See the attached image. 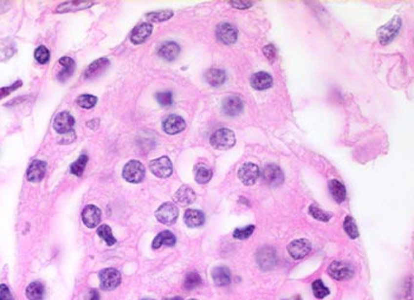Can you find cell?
<instances>
[{
    "label": "cell",
    "instance_id": "cell-1",
    "mask_svg": "<svg viewBox=\"0 0 414 300\" xmlns=\"http://www.w3.org/2000/svg\"><path fill=\"white\" fill-rule=\"evenodd\" d=\"M209 142H211L212 147H214L215 149L228 150L232 148L234 143H236V136H234V132L231 129L222 128V129H218L217 131L212 134Z\"/></svg>",
    "mask_w": 414,
    "mask_h": 300
},
{
    "label": "cell",
    "instance_id": "cell-2",
    "mask_svg": "<svg viewBox=\"0 0 414 300\" xmlns=\"http://www.w3.org/2000/svg\"><path fill=\"white\" fill-rule=\"evenodd\" d=\"M400 27H401V19H400L399 17H394L387 24H385L384 26L380 27V29L377 30V38H379L380 43H381L382 45L390 44L399 33Z\"/></svg>",
    "mask_w": 414,
    "mask_h": 300
},
{
    "label": "cell",
    "instance_id": "cell-3",
    "mask_svg": "<svg viewBox=\"0 0 414 300\" xmlns=\"http://www.w3.org/2000/svg\"><path fill=\"white\" fill-rule=\"evenodd\" d=\"M145 174H146V169L144 165L136 160L129 161L124 166L122 173L123 179L130 183H140L145 179Z\"/></svg>",
    "mask_w": 414,
    "mask_h": 300
},
{
    "label": "cell",
    "instance_id": "cell-4",
    "mask_svg": "<svg viewBox=\"0 0 414 300\" xmlns=\"http://www.w3.org/2000/svg\"><path fill=\"white\" fill-rule=\"evenodd\" d=\"M150 171L160 179H167L173 173V165L167 156L155 158L149 163Z\"/></svg>",
    "mask_w": 414,
    "mask_h": 300
},
{
    "label": "cell",
    "instance_id": "cell-5",
    "mask_svg": "<svg viewBox=\"0 0 414 300\" xmlns=\"http://www.w3.org/2000/svg\"><path fill=\"white\" fill-rule=\"evenodd\" d=\"M179 215L178 207L172 202H166V204L161 205L155 212V216L158 221H160L164 225H172L177 221Z\"/></svg>",
    "mask_w": 414,
    "mask_h": 300
},
{
    "label": "cell",
    "instance_id": "cell-6",
    "mask_svg": "<svg viewBox=\"0 0 414 300\" xmlns=\"http://www.w3.org/2000/svg\"><path fill=\"white\" fill-rule=\"evenodd\" d=\"M101 287L103 290H114L121 282V273L115 268H105L102 269L99 274Z\"/></svg>",
    "mask_w": 414,
    "mask_h": 300
},
{
    "label": "cell",
    "instance_id": "cell-7",
    "mask_svg": "<svg viewBox=\"0 0 414 300\" xmlns=\"http://www.w3.org/2000/svg\"><path fill=\"white\" fill-rule=\"evenodd\" d=\"M238 176H239L240 181L244 183L245 186H252L261 176V170L254 163L248 162L240 167L239 171H238Z\"/></svg>",
    "mask_w": 414,
    "mask_h": 300
},
{
    "label": "cell",
    "instance_id": "cell-8",
    "mask_svg": "<svg viewBox=\"0 0 414 300\" xmlns=\"http://www.w3.org/2000/svg\"><path fill=\"white\" fill-rule=\"evenodd\" d=\"M328 273L336 280H347L353 277L354 269L349 263L334 261L328 267Z\"/></svg>",
    "mask_w": 414,
    "mask_h": 300
},
{
    "label": "cell",
    "instance_id": "cell-9",
    "mask_svg": "<svg viewBox=\"0 0 414 300\" xmlns=\"http://www.w3.org/2000/svg\"><path fill=\"white\" fill-rule=\"evenodd\" d=\"M262 175H263V181L269 186H272V187L282 185L284 181L283 171H282V169L276 165H268L264 168V170H263Z\"/></svg>",
    "mask_w": 414,
    "mask_h": 300
},
{
    "label": "cell",
    "instance_id": "cell-10",
    "mask_svg": "<svg viewBox=\"0 0 414 300\" xmlns=\"http://www.w3.org/2000/svg\"><path fill=\"white\" fill-rule=\"evenodd\" d=\"M311 251V244L307 239H297L293 240L288 246V252L293 259H303Z\"/></svg>",
    "mask_w": 414,
    "mask_h": 300
},
{
    "label": "cell",
    "instance_id": "cell-11",
    "mask_svg": "<svg viewBox=\"0 0 414 300\" xmlns=\"http://www.w3.org/2000/svg\"><path fill=\"white\" fill-rule=\"evenodd\" d=\"M217 38L225 45H231L237 41L238 38V31L233 25L228 23H223L218 25L217 31H215Z\"/></svg>",
    "mask_w": 414,
    "mask_h": 300
},
{
    "label": "cell",
    "instance_id": "cell-12",
    "mask_svg": "<svg viewBox=\"0 0 414 300\" xmlns=\"http://www.w3.org/2000/svg\"><path fill=\"white\" fill-rule=\"evenodd\" d=\"M75 126V118L72 117L71 113L68 111H63L56 116L54 121V129L58 134H68L71 132L72 128Z\"/></svg>",
    "mask_w": 414,
    "mask_h": 300
},
{
    "label": "cell",
    "instance_id": "cell-13",
    "mask_svg": "<svg viewBox=\"0 0 414 300\" xmlns=\"http://www.w3.org/2000/svg\"><path fill=\"white\" fill-rule=\"evenodd\" d=\"M101 216H102L101 209L94 205L86 206L82 212V220L89 228H95V227L99 226L101 222Z\"/></svg>",
    "mask_w": 414,
    "mask_h": 300
},
{
    "label": "cell",
    "instance_id": "cell-14",
    "mask_svg": "<svg viewBox=\"0 0 414 300\" xmlns=\"http://www.w3.org/2000/svg\"><path fill=\"white\" fill-rule=\"evenodd\" d=\"M165 132L169 135H175L181 132L186 128V122L183 117L178 115H169L168 117L165 118L164 123H162Z\"/></svg>",
    "mask_w": 414,
    "mask_h": 300
},
{
    "label": "cell",
    "instance_id": "cell-15",
    "mask_svg": "<svg viewBox=\"0 0 414 300\" xmlns=\"http://www.w3.org/2000/svg\"><path fill=\"white\" fill-rule=\"evenodd\" d=\"M46 170V163L44 161L41 160H35L31 163L29 169H27L26 177L30 182L37 183L41 182L44 179V175H45Z\"/></svg>",
    "mask_w": 414,
    "mask_h": 300
},
{
    "label": "cell",
    "instance_id": "cell-16",
    "mask_svg": "<svg viewBox=\"0 0 414 300\" xmlns=\"http://www.w3.org/2000/svg\"><path fill=\"white\" fill-rule=\"evenodd\" d=\"M257 261L263 269H270L273 267L277 261L275 249L271 248V247H263L257 254Z\"/></svg>",
    "mask_w": 414,
    "mask_h": 300
},
{
    "label": "cell",
    "instance_id": "cell-17",
    "mask_svg": "<svg viewBox=\"0 0 414 300\" xmlns=\"http://www.w3.org/2000/svg\"><path fill=\"white\" fill-rule=\"evenodd\" d=\"M243 101L238 96H228L223 101V111L228 116H237L243 111Z\"/></svg>",
    "mask_w": 414,
    "mask_h": 300
},
{
    "label": "cell",
    "instance_id": "cell-18",
    "mask_svg": "<svg viewBox=\"0 0 414 300\" xmlns=\"http://www.w3.org/2000/svg\"><path fill=\"white\" fill-rule=\"evenodd\" d=\"M250 83H251V87L256 89V90H265V89L272 87L273 79L272 77L268 74V72L261 71L252 75V77H251L250 79Z\"/></svg>",
    "mask_w": 414,
    "mask_h": 300
},
{
    "label": "cell",
    "instance_id": "cell-19",
    "mask_svg": "<svg viewBox=\"0 0 414 300\" xmlns=\"http://www.w3.org/2000/svg\"><path fill=\"white\" fill-rule=\"evenodd\" d=\"M152 31H153V26L150 24L144 23L139 25V26L135 27V29L133 30V32H131V36H130L131 43L142 44L144 41H146L148 39V37H149L150 35H152Z\"/></svg>",
    "mask_w": 414,
    "mask_h": 300
},
{
    "label": "cell",
    "instance_id": "cell-20",
    "mask_svg": "<svg viewBox=\"0 0 414 300\" xmlns=\"http://www.w3.org/2000/svg\"><path fill=\"white\" fill-rule=\"evenodd\" d=\"M195 198H197V195H195L194 190L188 186H183L174 194V201L180 206H189L194 202Z\"/></svg>",
    "mask_w": 414,
    "mask_h": 300
},
{
    "label": "cell",
    "instance_id": "cell-21",
    "mask_svg": "<svg viewBox=\"0 0 414 300\" xmlns=\"http://www.w3.org/2000/svg\"><path fill=\"white\" fill-rule=\"evenodd\" d=\"M184 221L191 228H195V227L203 226L204 222H205V215L201 210L198 209H187L185 212L184 215Z\"/></svg>",
    "mask_w": 414,
    "mask_h": 300
},
{
    "label": "cell",
    "instance_id": "cell-22",
    "mask_svg": "<svg viewBox=\"0 0 414 300\" xmlns=\"http://www.w3.org/2000/svg\"><path fill=\"white\" fill-rule=\"evenodd\" d=\"M175 243H177V239H175L174 234H173L172 232H169V230H164V232L159 233V234L154 238L152 246L154 249H158L160 248L161 246L172 247L175 245Z\"/></svg>",
    "mask_w": 414,
    "mask_h": 300
},
{
    "label": "cell",
    "instance_id": "cell-23",
    "mask_svg": "<svg viewBox=\"0 0 414 300\" xmlns=\"http://www.w3.org/2000/svg\"><path fill=\"white\" fill-rule=\"evenodd\" d=\"M180 54V46L174 41H167V43L162 44L160 50H159V55L161 56L164 59L166 60H174Z\"/></svg>",
    "mask_w": 414,
    "mask_h": 300
},
{
    "label": "cell",
    "instance_id": "cell-24",
    "mask_svg": "<svg viewBox=\"0 0 414 300\" xmlns=\"http://www.w3.org/2000/svg\"><path fill=\"white\" fill-rule=\"evenodd\" d=\"M212 278H213L215 285H228L231 282V272L230 269L225 267V266H219V267H215L213 271H212Z\"/></svg>",
    "mask_w": 414,
    "mask_h": 300
},
{
    "label": "cell",
    "instance_id": "cell-25",
    "mask_svg": "<svg viewBox=\"0 0 414 300\" xmlns=\"http://www.w3.org/2000/svg\"><path fill=\"white\" fill-rule=\"evenodd\" d=\"M206 82L212 87H220L225 83L226 74L220 69H209L205 75Z\"/></svg>",
    "mask_w": 414,
    "mask_h": 300
},
{
    "label": "cell",
    "instance_id": "cell-26",
    "mask_svg": "<svg viewBox=\"0 0 414 300\" xmlns=\"http://www.w3.org/2000/svg\"><path fill=\"white\" fill-rule=\"evenodd\" d=\"M109 60L107 58H101V59L95 60L94 63H91L88 66V69L85 70V78H91V77L97 76L101 75L105 69L108 68Z\"/></svg>",
    "mask_w": 414,
    "mask_h": 300
},
{
    "label": "cell",
    "instance_id": "cell-27",
    "mask_svg": "<svg viewBox=\"0 0 414 300\" xmlns=\"http://www.w3.org/2000/svg\"><path fill=\"white\" fill-rule=\"evenodd\" d=\"M329 190L337 204H342L346 200L347 191L345 186L340 181H337V180H331V181L329 182Z\"/></svg>",
    "mask_w": 414,
    "mask_h": 300
},
{
    "label": "cell",
    "instance_id": "cell-28",
    "mask_svg": "<svg viewBox=\"0 0 414 300\" xmlns=\"http://www.w3.org/2000/svg\"><path fill=\"white\" fill-rule=\"evenodd\" d=\"M60 65L62 66V71L58 74V79L64 82L69 78L75 70V62L72 58L63 57L60 59Z\"/></svg>",
    "mask_w": 414,
    "mask_h": 300
},
{
    "label": "cell",
    "instance_id": "cell-29",
    "mask_svg": "<svg viewBox=\"0 0 414 300\" xmlns=\"http://www.w3.org/2000/svg\"><path fill=\"white\" fill-rule=\"evenodd\" d=\"M44 286L39 281L31 282L26 288V297L29 300H43L44 298Z\"/></svg>",
    "mask_w": 414,
    "mask_h": 300
},
{
    "label": "cell",
    "instance_id": "cell-30",
    "mask_svg": "<svg viewBox=\"0 0 414 300\" xmlns=\"http://www.w3.org/2000/svg\"><path fill=\"white\" fill-rule=\"evenodd\" d=\"M195 181L200 185H205L212 179V170L205 165H198L194 169Z\"/></svg>",
    "mask_w": 414,
    "mask_h": 300
},
{
    "label": "cell",
    "instance_id": "cell-31",
    "mask_svg": "<svg viewBox=\"0 0 414 300\" xmlns=\"http://www.w3.org/2000/svg\"><path fill=\"white\" fill-rule=\"evenodd\" d=\"M92 2L90 1H68L64 2L63 5H61L57 8V12H69V11H77V10H83L91 6Z\"/></svg>",
    "mask_w": 414,
    "mask_h": 300
},
{
    "label": "cell",
    "instance_id": "cell-32",
    "mask_svg": "<svg viewBox=\"0 0 414 300\" xmlns=\"http://www.w3.org/2000/svg\"><path fill=\"white\" fill-rule=\"evenodd\" d=\"M97 234L100 235L101 239H103V240L105 241V244H107L108 246H113L116 244V239L114 238L113 232H111L110 227H109L108 225H101L99 229H97Z\"/></svg>",
    "mask_w": 414,
    "mask_h": 300
},
{
    "label": "cell",
    "instance_id": "cell-33",
    "mask_svg": "<svg viewBox=\"0 0 414 300\" xmlns=\"http://www.w3.org/2000/svg\"><path fill=\"white\" fill-rule=\"evenodd\" d=\"M86 162H88V156H86V155H81V156L77 158L76 162L72 163L71 167H70V171L74 175H76V176H82L86 166Z\"/></svg>",
    "mask_w": 414,
    "mask_h": 300
},
{
    "label": "cell",
    "instance_id": "cell-34",
    "mask_svg": "<svg viewBox=\"0 0 414 300\" xmlns=\"http://www.w3.org/2000/svg\"><path fill=\"white\" fill-rule=\"evenodd\" d=\"M200 284L201 278L199 274H198L197 272H191V273L187 274L186 278H185L184 287L186 288V290H194V288H197Z\"/></svg>",
    "mask_w": 414,
    "mask_h": 300
},
{
    "label": "cell",
    "instance_id": "cell-35",
    "mask_svg": "<svg viewBox=\"0 0 414 300\" xmlns=\"http://www.w3.org/2000/svg\"><path fill=\"white\" fill-rule=\"evenodd\" d=\"M173 17V11L170 10H162L158 11V12H150L147 15V18L149 20L154 21V23H160V21L168 20L169 18Z\"/></svg>",
    "mask_w": 414,
    "mask_h": 300
},
{
    "label": "cell",
    "instance_id": "cell-36",
    "mask_svg": "<svg viewBox=\"0 0 414 300\" xmlns=\"http://www.w3.org/2000/svg\"><path fill=\"white\" fill-rule=\"evenodd\" d=\"M343 226H345L346 233L352 239H356L357 237H359V229H357V226H356V224H355V220L353 218H352V216H346L345 224H343Z\"/></svg>",
    "mask_w": 414,
    "mask_h": 300
},
{
    "label": "cell",
    "instance_id": "cell-37",
    "mask_svg": "<svg viewBox=\"0 0 414 300\" xmlns=\"http://www.w3.org/2000/svg\"><path fill=\"white\" fill-rule=\"evenodd\" d=\"M76 103L78 104V107L83 108V109H91V108H94L95 105H96L97 98L91 95H82L78 97Z\"/></svg>",
    "mask_w": 414,
    "mask_h": 300
},
{
    "label": "cell",
    "instance_id": "cell-38",
    "mask_svg": "<svg viewBox=\"0 0 414 300\" xmlns=\"http://www.w3.org/2000/svg\"><path fill=\"white\" fill-rule=\"evenodd\" d=\"M312 292H314L316 298L323 299L324 297L329 294V290L328 287L324 286L322 280H316V281L312 282Z\"/></svg>",
    "mask_w": 414,
    "mask_h": 300
},
{
    "label": "cell",
    "instance_id": "cell-39",
    "mask_svg": "<svg viewBox=\"0 0 414 300\" xmlns=\"http://www.w3.org/2000/svg\"><path fill=\"white\" fill-rule=\"evenodd\" d=\"M309 213H310V215L312 216V218H315L316 220H318V221L327 222V221L330 220V214L323 212V210H321L320 208H318L317 206H315V205L310 206Z\"/></svg>",
    "mask_w": 414,
    "mask_h": 300
},
{
    "label": "cell",
    "instance_id": "cell-40",
    "mask_svg": "<svg viewBox=\"0 0 414 300\" xmlns=\"http://www.w3.org/2000/svg\"><path fill=\"white\" fill-rule=\"evenodd\" d=\"M35 58L39 64H46L50 59L49 50H47L45 46H43V45L38 46V48L36 49V51H35Z\"/></svg>",
    "mask_w": 414,
    "mask_h": 300
},
{
    "label": "cell",
    "instance_id": "cell-41",
    "mask_svg": "<svg viewBox=\"0 0 414 300\" xmlns=\"http://www.w3.org/2000/svg\"><path fill=\"white\" fill-rule=\"evenodd\" d=\"M253 232H254V226L253 225H250V226L243 227V228H237L233 232V237L236 239H239V240H244V239H248V237H251Z\"/></svg>",
    "mask_w": 414,
    "mask_h": 300
},
{
    "label": "cell",
    "instance_id": "cell-42",
    "mask_svg": "<svg viewBox=\"0 0 414 300\" xmlns=\"http://www.w3.org/2000/svg\"><path fill=\"white\" fill-rule=\"evenodd\" d=\"M156 99L160 103L162 107H168L172 105L173 103V95L170 91H165V93H158L156 94Z\"/></svg>",
    "mask_w": 414,
    "mask_h": 300
},
{
    "label": "cell",
    "instance_id": "cell-43",
    "mask_svg": "<svg viewBox=\"0 0 414 300\" xmlns=\"http://www.w3.org/2000/svg\"><path fill=\"white\" fill-rule=\"evenodd\" d=\"M0 300H15L10 292V288L5 284L0 285Z\"/></svg>",
    "mask_w": 414,
    "mask_h": 300
},
{
    "label": "cell",
    "instance_id": "cell-44",
    "mask_svg": "<svg viewBox=\"0 0 414 300\" xmlns=\"http://www.w3.org/2000/svg\"><path fill=\"white\" fill-rule=\"evenodd\" d=\"M263 52H264L265 56L269 58V60L270 62H273L276 58V50L273 48V45H267L264 49H263Z\"/></svg>",
    "mask_w": 414,
    "mask_h": 300
},
{
    "label": "cell",
    "instance_id": "cell-45",
    "mask_svg": "<svg viewBox=\"0 0 414 300\" xmlns=\"http://www.w3.org/2000/svg\"><path fill=\"white\" fill-rule=\"evenodd\" d=\"M230 4L233 7L239 8V10H245V8L252 6L253 1H242V0H237V1H230Z\"/></svg>",
    "mask_w": 414,
    "mask_h": 300
},
{
    "label": "cell",
    "instance_id": "cell-46",
    "mask_svg": "<svg viewBox=\"0 0 414 300\" xmlns=\"http://www.w3.org/2000/svg\"><path fill=\"white\" fill-rule=\"evenodd\" d=\"M21 82H17V83H15V84L12 85V87H8V88H4V89H0V94L1 93H4L2 94V95H0V99L2 98V97H5V96H7L8 94L11 93V91H13V90H16L17 88H19L21 87Z\"/></svg>",
    "mask_w": 414,
    "mask_h": 300
},
{
    "label": "cell",
    "instance_id": "cell-47",
    "mask_svg": "<svg viewBox=\"0 0 414 300\" xmlns=\"http://www.w3.org/2000/svg\"><path fill=\"white\" fill-rule=\"evenodd\" d=\"M85 300H100V293L96 290L89 291L85 297Z\"/></svg>",
    "mask_w": 414,
    "mask_h": 300
},
{
    "label": "cell",
    "instance_id": "cell-48",
    "mask_svg": "<svg viewBox=\"0 0 414 300\" xmlns=\"http://www.w3.org/2000/svg\"><path fill=\"white\" fill-rule=\"evenodd\" d=\"M170 300H181L180 298H173V299H170Z\"/></svg>",
    "mask_w": 414,
    "mask_h": 300
},
{
    "label": "cell",
    "instance_id": "cell-49",
    "mask_svg": "<svg viewBox=\"0 0 414 300\" xmlns=\"http://www.w3.org/2000/svg\"><path fill=\"white\" fill-rule=\"evenodd\" d=\"M142 300H154V299H142Z\"/></svg>",
    "mask_w": 414,
    "mask_h": 300
},
{
    "label": "cell",
    "instance_id": "cell-50",
    "mask_svg": "<svg viewBox=\"0 0 414 300\" xmlns=\"http://www.w3.org/2000/svg\"><path fill=\"white\" fill-rule=\"evenodd\" d=\"M188 300H197V299H188Z\"/></svg>",
    "mask_w": 414,
    "mask_h": 300
}]
</instances>
